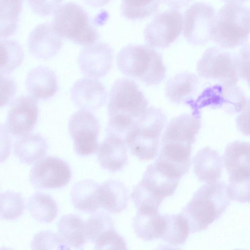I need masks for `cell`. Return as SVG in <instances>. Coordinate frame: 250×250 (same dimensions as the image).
<instances>
[{"label": "cell", "instance_id": "cell-1", "mask_svg": "<svg viewBox=\"0 0 250 250\" xmlns=\"http://www.w3.org/2000/svg\"><path fill=\"white\" fill-rule=\"evenodd\" d=\"M148 105L146 97L133 80L125 78L116 80L109 93L106 134L124 139L135 121L148 108Z\"/></svg>", "mask_w": 250, "mask_h": 250}, {"label": "cell", "instance_id": "cell-2", "mask_svg": "<svg viewBox=\"0 0 250 250\" xmlns=\"http://www.w3.org/2000/svg\"><path fill=\"white\" fill-rule=\"evenodd\" d=\"M230 204L225 182L217 181L199 188L180 214L187 221L190 232L194 233L207 229Z\"/></svg>", "mask_w": 250, "mask_h": 250}, {"label": "cell", "instance_id": "cell-3", "mask_svg": "<svg viewBox=\"0 0 250 250\" xmlns=\"http://www.w3.org/2000/svg\"><path fill=\"white\" fill-rule=\"evenodd\" d=\"M116 65L125 75L149 85L164 80L166 68L162 55L148 44H129L117 54Z\"/></svg>", "mask_w": 250, "mask_h": 250}, {"label": "cell", "instance_id": "cell-4", "mask_svg": "<svg viewBox=\"0 0 250 250\" xmlns=\"http://www.w3.org/2000/svg\"><path fill=\"white\" fill-rule=\"evenodd\" d=\"M166 123L167 117L161 109L153 106L148 107L125 137V145L130 152L141 161L155 157Z\"/></svg>", "mask_w": 250, "mask_h": 250}, {"label": "cell", "instance_id": "cell-5", "mask_svg": "<svg viewBox=\"0 0 250 250\" xmlns=\"http://www.w3.org/2000/svg\"><path fill=\"white\" fill-rule=\"evenodd\" d=\"M250 34V9L239 2L224 5L215 15L210 30L211 39L227 49L244 44Z\"/></svg>", "mask_w": 250, "mask_h": 250}, {"label": "cell", "instance_id": "cell-6", "mask_svg": "<svg viewBox=\"0 0 250 250\" xmlns=\"http://www.w3.org/2000/svg\"><path fill=\"white\" fill-rule=\"evenodd\" d=\"M54 13L52 25L60 37L85 46L94 43L99 38L89 15L80 5L68 2Z\"/></svg>", "mask_w": 250, "mask_h": 250}, {"label": "cell", "instance_id": "cell-7", "mask_svg": "<svg viewBox=\"0 0 250 250\" xmlns=\"http://www.w3.org/2000/svg\"><path fill=\"white\" fill-rule=\"evenodd\" d=\"M196 69L201 77L219 83L234 85L239 80L235 56L221 47L208 48L199 60Z\"/></svg>", "mask_w": 250, "mask_h": 250}, {"label": "cell", "instance_id": "cell-8", "mask_svg": "<svg viewBox=\"0 0 250 250\" xmlns=\"http://www.w3.org/2000/svg\"><path fill=\"white\" fill-rule=\"evenodd\" d=\"M246 102L244 93L236 84L218 83L206 87L196 100H191L186 104L194 113H200L201 108L209 107L235 114L241 111Z\"/></svg>", "mask_w": 250, "mask_h": 250}, {"label": "cell", "instance_id": "cell-9", "mask_svg": "<svg viewBox=\"0 0 250 250\" xmlns=\"http://www.w3.org/2000/svg\"><path fill=\"white\" fill-rule=\"evenodd\" d=\"M68 128L77 155L88 156L98 150L100 123L91 112L84 109L76 111L70 118Z\"/></svg>", "mask_w": 250, "mask_h": 250}, {"label": "cell", "instance_id": "cell-10", "mask_svg": "<svg viewBox=\"0 0 250 250\" xmlns=\"http://www.w3.org/2000/svg\"><path fill=\"white\" fill-rule=\"evenodd\" d=\"M183 20L182 14L176 9L158 13L144 30L146 42L153 47H169L180 35Z\"/></svg>", "mask_w": 250, "mask_h": 250}, {"label": "cell", "instance_id": "cell-11", "mask_svg": "<svg viewBox=\"0 0 250 250\" xmlns=\"http://www.w3.org/2000/svg\"><path fill=\"white\" fill-rule=\"evenodd\" d=\"M71 177V170L67 163L58 157L48 156L34 164L29 180L37 188L57 189L66 186Z\"/></svg>", "mask_w": 250, "mask_h": 250}, {"label": "cell", "instance_id": "cell-12", "mask_svg": "<svg viewBox=\"0 0 250 250\" xmlns=\"http://www.w3.org/2000/svg\"><path fill=\"white\" fill-rule=\"evenodd\" d=\"M215 16L213 7L205 2H196L185 12L183 35L193 45H203L211 40L210 30Z\"/></svg>", "mask_w": 250, "mask_h": 250}, {"label": "cell", "instance_id": "cell-13", "mask_svg": "<svg viewBox=\"0 0 250 250\" xmlns=\"http://www.w3.org/2000/svg\"><path fill=\"white\" fill-rule=\"evenodd\" d=\"M38 114L35 98L31 95H21L17 98L9 106L5 122L6 130L15 136L28 134L37 124Z\"/></svg>", "mask_w": 250, "mask_h": 250}, {"label": "cell", "instance_id": "cell-14", "mask_svg": "<svg viewBox=\"0 0 250 250\" xmlns=\"http://www.w3.org/2000/svg\"><path fill=\"white\" fill-rule=\"evenodd\" d=\"M113 61L112 48L103 42L85 46L78 57L79 66L83 74L95 79L108 73L111 68Z\"/></svg>", "mask_w": 250, "mask_h": 250}, {"label": "cell", "instance_id": "cell-15", "mask_svg": "<svg viewBox=\"0 0 250 250\" xmlns=\"http://www.w3.org/2000/svg\"><path fill=\"white\" fill-rule=\"evenodd\" d=\"M161 146L155 163L179 178L188 172L191 165V145L169 142L161 143Z\"/></svg>", "mask_w": 250, "mask_h": 250}, {"label": "cell", "instance_id": "cell-16", "mask_svg": "<svg viewBox=\"0 0 250 250\" xmlns=\"http://www.w3.org/2000/svg\"><path fill=\"white\" fill-rule=\"evenodd\" d=\"M62 46L61 37L48 22L36 26L28 39L29 52L38 59L47 60L55 56Z\"/></svg>", "mask_w": 250, "mask_h": 250}, {"label": "cell", "instance_id": "cell-17", "mask_svg": "<svg viewBox=\"0 0 250 250\" xmlns=\"http://www.w3.org/2000/svg\"><path fill=\"white\" fill-rule=\"evenodd\" d=\"M71 99L82 109L94 111L105 102L106 93L104 85L93 78H83L75 82L71 90Z\"/></svg>", "mask_w": 250, "mask_h": 250}, {"label": "cell", "instance_id": "cell-18", "mask_svg": "<svg viewBox=\"0 0 250 250\" xmlns=\"http://www.w3.org/2000/svg\"><path fill=\"white\" fill-rule=\"evenodd\" d=\"M200 114H182L173 118L167 125L161 143L173 142L192 145L201 127Z\"/></svg>", "mask_w": 250, "mask_h": 250}, {"label": "cell", "instance_id": "cell-19", "mask_svg": "<svg viewBox=\"0 0 250 250\" xmlns=\"http://www.w3.org/2000/svg\"><path fill=\"white\" fill-rule=\"evenodd\" d=\"M125 145L122 138L115 135H107L97 150L101 167L112 172L122 169L127 162Z\"/></svg>", "mask_w": 250, "mask_h": 250}, {"label": "cell", "instance_id": "cell-20", "mask_svg": "<svg viewBox=\"0 0 250 250\" xmlns=\"http://www.w3.org/2000/svg\"><path fill=\"white\" fill-rule=\"evenodd\" d=\"M224 161L229 178H250V143L235 141L229 144Z\"/></svg>", "mask_w": 250, "mask_h": 250}, {"label": "cell", "instance_id": "cell-21", "mask_svg": "<svg viewBox=\"0 0 250 250\" xmlns=\"http://www.w3.org/2000/svg\"><path fill=\"white\" fill-rule=\"evenodd\" d=\"M25 84L30 95L37 99H50L58 89L57 78L54 71L44 66H39L30 70L26 77Z\"/></svg>", "mask_w": 250, "mask_h": 250}, {"label": "cell", "instance_id": "cell-22", "mask_svg": "<svg viewBox=\"0 0 250 250\" xmlns=\"http://www.w3.org/2000/svg\"><path fill=\"white\" fill-rule=\"evenodd\" d=\"M193 171L198 179L210 183L218 181L223 169V161L218 152L207 146L200 149L193 159Z\"/></svg>", "mask_w": 250, "mask_h": 250}, {"label": "cell", "instance_id": "cell-23", "mask_svg": "<svg viewBox=\"0 0 250 250\" xmlns=\"http://www.w3.org/2000/svg\"><path fill=\"white\" fill-rule=\"evenodd\" d=\"M98 200L100 208L111 213H119L125 210L129 201L128 191L117 180H108L98 188Z\"/></svg>", "mask_w": 250, "mask_h": 250}, {"label": "cell", "instance_id": "cell-24", "mask_svg": "<svg viewBox=\"0 0 250 250\" xmlns=\"http://www.w3.org/2000/svg\"><path fill=\"white\" fill-rule=\"evenodd\" d=\"M199 84L197 76L191 72L179 73L167 82L165 93L167 98L176 104H187L193 100Z\"/></svg>", "mask_w": 250, "mask_h": 250}, {"label": "cell", "instance_id": "cell-25", "mask_svg": "<svg viewBox=\"0 0 250 250\" xmlns=\"http://www.w3.org/2000/svg\"><path fill=\"white\" fill-rule=\"evenodd\" d=\"M48 148L46 140L40 134H27L14 144L15 155L22 163L30 165L45 155Z\"/></svg>", "mask_w": 250, "mask_h": 250}, {"label": "cell", "instance_id": "cell-26", "mask_svg": "<svg viewBox=\"0 0 250 250\" xmlns=\"http://www.w3.org/2000/svg\"><path fill=\"white\" fill-rule=\"evenodd\" d=\"M58 234L64 244L75 249H81L88 241L85 221L74 214L63 215L57 224Z\"/></svg>", "mask_w": 250, "mask_h": 250}, {"label": "cell", "instance_id": "cell-27", "mask_svg": "<svg viewBox=\"0 0 250 250\" xmlns=\"http://www.w3.org/2000/svg\"><path fill=\"white\" fill-rule=\"evenodd\" d=\"M163 215L154 210H137L133 227L136 236L145 241L160 238L164 227Z\"/></svg>", "mask_w": 250, "mask_h": 250}, {"label": "cell", "instance_id": "cell-28", "mask_svg": "<svg viewBox=\"0 0 250 250\" xmlns=\"http://www.w3.org/2000/svg\"><path fill=\"white\" fill-rule=\"evenodd\" d=\"M180 179L168 173L155 164L149 165L142 181L164 199L173 195Z\"/></svg>", "mask_w": 250, "mask_h": 250}, {"label": "cell", "instance_id": "cell-29", "mask_svg": "<svg viewBox=\"0 0 250 250\" xmlns=\"http://www.w3.org/2000/svg\"><path fill=\"white\" fill-rule=\"evenodd\" d=\"M99 186L96 182L89 179L76 183L71 192L74 207L82 211L95 213L100 208L98 192Z\"/></svg>", "mask_w": 250, "mask_h": 250}, {"label": "cell", "instance_id": "cell-30", "mask_svg": "<svg viewBox=\"0 0 250 250\" xmlns=\"http://www.w3.org/2000/svg\"><path fill=\"white\" fill-rule=\"evenodd\" d=\"M27 207L31 216L42 223L52 222L58 212L55 200L49 194L41 192H37L30 196Z\"/></svg>", "mask_w": 250, "mask_h": 250}, {"label": "cell", "instance_id": "cell-31", "mask_svg": "<svg viewBox=\"0 0 250 250\" xmlns=\"http://www.w3.org/2000/svg\"><path fill=\"white\" fill-rule=\"evenodd\" d=\"M164 229L160 238L165 242L178 246L184 244L190 233L186 220L180 214H164Z\"/></svg>", "mask_w": 250, "mask_h": 250}, {"label": "cell", "instance_id": "cell-32", "mask_svg": "<svg viewBox=\"0 0 250 250\" xmlns=\"http://www.w3.org/2000/svg\"><path fill=\"white\" fill-rule=\"evenodd\" d=\"M0 38L5 39L17 30L23 0H0Z\"/></svg>", "mask_w": 250, "mask_h": 250}, {"label": "cell", "instance_id": "cell-33", "mask_svg": "<svg viewBox=\"0 0 250 250\" xmlns=\"http://www.w3.org/2000/svg\"><path fill=\"white\" fill-rule=\"evenodd\" d=\"M0 74L8 75L21 64L24 52L19 42L4 39L0 41Z\"/></svg>", "mask_w": 250, "mask_h": 250}, {"label": "cell", "instance_id": "cell-34", "mask_svg": "<svg viewBox=\"0 0 250 250\" xmlns=\"http://www.w3.org/2000/svg\"><path fill=\"white\" fill-rule=\"evenodd\" d=\"M160 2V0H122L121 14L130 20L145 19L158 10Z\"/></svg>", "mask_w": 250, "mask_h": 250}, {"label": "cell", "instance_id": "cell-35", "mask_svg": "<svg viewBox=\"0 0 250 250\" xmlns=\"http://www.w3.org/2000/svg\"><path fill=\"white\" fill-rule=\"evenodd\" d=\"M131 197L137 210L158 211L164 199L142 180L134 188Z\"/></svg>", "mask_w": 250, "mask_h": 250}, {"label": "cell", "instance_id": "cell-36", "mask_svg": "<svg viewBox=\"0 0 250 250\" xmlns=\"http://www.w3.org/2000/svg\"><path fill=\"white\" fill-rule=\"evenodd\" d=\"M25 208L24 200L19 193L7 190L0 193V218L12 220L20 217Z\"/></svg>", "mask_w": 250, "mask_h": 250}, {"label": "cell", "instance_id": "cell-37", "mask_svg": "<svg viewBox=\"0 0 250 250\" xmlns=\"http://www.w3.org/2000/svg\"><path fill=\"white\" fill-rule=\"evenodd\" d=\"M85 223L88 241L93 243L104 231L115 229L111 217L103 211L93 214L85 221Z\"/></svg>", "mask_w": 250, "mask_h": 250}, {"label": "cell", "instance_id": "cell-38", "mask_svg": "<svg viewBox=\"0 0 250 250\" xmlns=\"http://www.w3.org/2000/svg\"><path fill=\"white\" fill-rule=\"evenodd\" d=\"M31 248L33 250L70 249L64 244L58 233L49 230L41 231L35 234L31 242Z\"/></svg>", "mask_w": 250, "mask_h": 250}, {"label": "cell", "instance_id": "cell-39", "mask_svg": "<svg viewBox=\"0 0 250 250\" xmlns=\"http://www.w3.org/2000/svg\"><path fill=\"white\" fill-rule=\"evenodd\" d=\"M227 186L229 198L241 203H250V178H229Z\"/></svg>", "mask_w": 250, "mask_h": 250}, {"label": "cell", "instance_id": "cell-40", "mask_svg": "<svg viewBox=\"0 0 250 250\" xmlns=\"http://www.w3.org/2000/svg\"><path fill=\"white\" fill-rule=\"evenodd\" d=\"M96 250H126V244L123 236L111 229L102 233L94 242Z\"/></svg>", "mask_w": 250, "mask_h": 250}, {"label": "cell", "instance_id": "cell-41", "mask_svg": "<svg viewBox=\"0 0 250 250\" xmlns=\"http://www.w3.org/2000/svg\"><path fill=\"white\" fill-rule=\"evenodd\" d=\"M235 57L239 77L246 80L250 87V44L243 46Z\"/></svg>", "mask_w": 250, "mask_h": 250}, {"label": "cell", "instance_id": "cell-42", "mask_svg": "<svg viewBox=\"0 0 250 250\" xmlns=\"http://www.w3.org/2000/svg\"><path fill=\"white\" fill-rule=\"evenodd\" d=\"M63 0H28L29 6L36 14L47 16L60 7Z\"/></svg>", "mask_w": 250, "mask_h": 250}, {"label": "cell", "instance_id": "cell-43", "mask_svg": "<svg viewBox=\"0 0 250 250\" xmlns=\"http://www.w3.org/2000/svg\"><path fill=\"white\" fill-rule=\"evenodd\" d=\"M0 106L8 104L17 91V85L13 79L7 75L0 74Z\"/></svg>", "mask_w": 250, "mask_h": 250}, {"label": "cell", "instance_id": "cell-44", "mask_svg": "<svg viewBox=\"0 0 250 250\" xmlns=\"http://www.w3.org/2000/svg\"><path fill=\"white\" fill-rule=\"evenodd\" d=\"M238 130L244 135L250 136V100L245 104L236 120Z\"/></svg>", "mask_w": 250, "mask_h": 250}, {"label": "cell", "instance_id": "cell-45", "mask_svg": "<svg viewBox=\"0 0 250 250\" xmlns=\"http://www.w3.org/2000/svg\"><path fill=\"white\" fill-rule=\"evenodd\" d=\"M160 2L174 9H180L188 5L192 0H160Z\"/></svg>", "mask_w": 250, "mask_h": 250}, {"label": "cell", "instance_id": "cell-46", "mask_svg": "<svg viewBox=\"0 0 250 250\" xmlns=\"http://www.w3.org/2000/svg\"><path fill=\"white\" fill-rule=\"evenodd\" d=\"M89 6L94 7L103 6L110 2L111 0H83Z\"/></svg>", "mask_w": 250, "mask_h": 250}, {"label": "cell", "instance_id": "cell-47", "mask_svg": "<svg viewBox=\"0 0 250 250\" xmlns=\"http://www.w3.org/2000/svg\"><path fill=\"white\" fill-rule=\"evenodd\" d=\"M223 0L227 1L228 2H239L245 1L248 0Z\"/></svg>", "mask_w": 250, "mask_h": 250}]
</instances>
